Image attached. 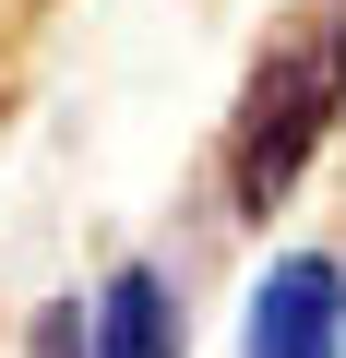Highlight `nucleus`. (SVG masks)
Instances as JSON below:
<instances>
[{
    "instance_id": "1",
    "label": "nucleus",
    "mask_w": 346,
    "mask_h": 358,
    "mask_svg": "<svg viewBox=\"0 0 346 358\" xmlns=\"http://www.w3.org/2000/svg\"><path fill=\"white\" fill-rule=\"evenodd\" d=\"M334 120H346V0H298V13L251 48V84L227 108V203L275 215L322 167Z\"/></svg>"
},
{
    "instance_id": "2",
    "label": "nucleus",
    "mask_w": 346,
    "mask_h": 358,
    "mask_svg": "<svg viewBox=\"0 0 346 358\" xmlns=\"http://www.w3.org/2000/svg\"><path fill=\"white\" fill-rule=\"evenodd\" d=\"M239 358H346V263L334 251H275L251 275Z\"/></svg>"
},
{
    "instance_id": "3",
    "label": "nucleus",
    "mask_w": 346,
    "mask_h": 358,
    "mask_svg": "<svg viewBox=\"0 0 346 358\" xmlns=\"http://www.w3.org/2000/svg\"><path fill=\"white\" fill-rule=\"evenodd\" d=\"M84 358H192L180 287H167L155 263H120V275L84 299Z\"/></svg>"
},
{
    "instance_id": "4",
    "label": "nucleus",
    "mask_w": 346,
    "mask_h": 358,
    "mask_svg": "<svg viewBox=\"0 0 346 358\" xmlns=\"http://www.w3.org/2000/svg\"><path fill=\"white\" fill-rule=\"evenodd\" d=\"M36 358H84V299H60V310L36 322Z\"/></svg>"
}]
</instances>
